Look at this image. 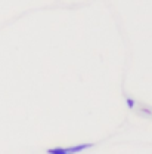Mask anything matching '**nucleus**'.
<instances>
[{"mask_svg": "<svg viewBox=\"0 0 152 154\" xmlns=\"http://www.w3.org/2000/svg\"><path fill=\"white\" fill-rule=\"evenodd\" d=\"M95 144H78V145H74V147H56V148H49L46 150L47 154H77L81 153L87 148H92Z\"/></svg>", "mask_w": 152, "mask_h": 154, "instance_id": "1", "label": "nucleus"}, {"mask_svg": "<svg viewBox=\"0 0 152 154\" xmlns=\"http://www.w3.org/2000/svg\"><path fill=\"white\" fill-rule=\"evenodd\" d=\"M127 104H129V107H130V108H133L134 107V101L133 99H130V98H127Z\"/></svg>", "mask_w": 152, "mask_h": 154, "instance_id": "2", "label": "nucleus"}]
</instances>
